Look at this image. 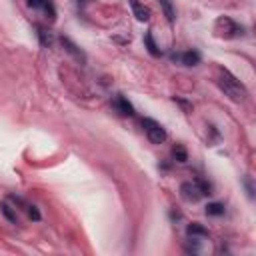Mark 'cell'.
<instances>
[{
    "label": "cell",
    "instance_id": "6da1fadb",
    "mask_svg": "<svg viewBox=\"0 0 256 256\" xmlns=\"http://www.w3.org/2000/svg\"><path fill=\"white\" fill-rule=\"evenodd\" d=\"M216 84H218V88L224 92V96H228L232 102H242L248 96L246 86L230 70H226V68H220V70H218Z\"/></svg>",
    "mask_w": 256,
    "mask_h": 256
},
{
    "label": "cell",
    "instance_id": "7a4b0ae2",
    "mask_svg": "<svg viewBox=\"0 0 256 256\" xmlns=\"http://www.w3.org/2000/svg\"><path fill=\"white\" fill-rule=\"evenodd\" d=\"M214 30L220 38H240L244 34V26L238 24L236 20H232L230 16H222L218 18L216 24H214Z\"/></svg>",
    "mask_w": 256,
    "mask_h": 256
},
{
    "label": "cell",
    "instance_id": "3957f363",
    "mask_svg": "<svg viewBox=\"0 0 256 256\" xmlns=\"http://www.w3.org/2000/svg\"><path fill=\"white\" fill-rule=\"evenodd\" d=\"M142 126H144V132H146V138L152 144H162L166 140V130H164V126L160 122L152 120V118H144Z\"/></svg>",
    "mask_w": 256,
    "mask_h": 256
},
{
    "label": "cell",
    "instance_id": "277c9868",
    "mask_svg": "<svg viewBox=\"0 0 256 256\" xmlns=\"http://www.w3.org/2000/svg\"><path fill=\"white\" fill-rule=\"evenodd\" d=\"M180 196L186 202H198L202 198V192H200V188L196 186V182L192 180V182H182L180 184Z\"/></svg>",
    "mask_w": 256,
    "mask_h": 256
},
{
    "label": "cell",
    "instance_id": "5b68a950",
    "mask_svg": "<svg viewBox=\"0 0 256 256\" xmlns=\"http://www.w3.org/2000/svg\"><path fill=\"white\" fill-rule=\"evenodd\" d=\"M28 8L32 10H44L48 14V18L50 20H54V16H56V10H54V4L50 2V0H28Z\"/></svg>",
    "mask_w": 256,
    "mask_h": 256
},
{
    "label": "cell",
    "instance_id": "8992f818",
    "mask_svg": "<svg viewBox=\"0 0 256 256\" xmlns=\"http://www.w3.org/2000/svg\"><path fill=\"white\" fill-rule=\"evenodd\" d=\"M130 6H132V12L136 16V20L140 22H148L150 20V8L144 6L142 2H138V0H130Z\"/></svg>",
    "mask_w": 256,
    "mask_h": 256
},
{
    "label": "cell",
    "instance_id": "52a82bcc",
    "mask_svg": "<svg viewBox=\"0 0 256 256\" xmlns=\"http://www.w3.org/2000/svg\"><path fill=\"white\" fill-rule=\"evenodd\" d=\"M114 108L120 112V114H124V116H134V106L130 104V102L122 94H116V98H114Z\"/></svg>",
    "mask_w": 256,
    "mask_h": 256
},
{
    "label": "cell",
    "instance_id": "ba28073f",
    "mask_svg": "<svg viewBox=\"0 0 256 256\" xmlns=\"http://www.w3.org/2000/svg\"><path fill=\"white\" fill-rule=\"evenodd\" d=\"M60 40H62V46H64V50H66L68 54H72V56H74L76 60H80V62H84V60H86V56H84V52H82V50H80V48H78V46H76V44H74L70 38L62 36Z\"/></svg>",
    "mask_w": 256,
    "mask_h": 256
},
{
    "label": "cell",
    "instance_id": "9c48e42d",
    "mask_svg": "<svg viewBox=\"0 0 256 256\" xmlns=\"http://www.w3.org/2000/svg\"><path fill=\"white\" fill-rule=\"evenodd\" d=\"M180 62L184 66H196L200 64V52L198 50H186V52L180 54Z\"/></svg>",
    "mask_w": 256,
    "mask_h": 256
},
{
    "label": "cell",
    "instance_id": "30bf717a",
    "mask_svg": "<svg viewBox=\"0 0 256 256\" xmlns=\"http://www.w3.org/2000/svg\"><path fill=\"white\" fill-rule=\"evenodd\" d=\"M158 2H160V8H162V12L166 16V20L168 22H174L176 20V8L172 4V0H158Z\"/></svg>",
    "mask_w": 256,
    "mask_h": 256
},
{
    "label": "cell",
    "instance_id": "8fae6325",
    "mask_svg": "<svg viewBox=\"0 0 256 256\" xmlns=\"http://www.w3.org/2000/svg\"><path fill=\"white\" fill-rule=\"evenodd\" d=\"M144 46H146V50L150 52V56L158 58V56L162 54V52H160V48H158V44L154 42V38H152V34H150V32L144 34Z\"/></svg>",
    "mask_w": 256,
    "mask_h": 256
},
{
    "label": "cell",
    "instance_id": "7c38bea8",
    "mask_svg": "<svg viewBox=\"0 0 256 256\" xmlns=\"http://www.w3.org/2000/svg\"><path fill=\"white\" fill-rule=\"evenodd\" d=\"M0 210H2V214H4V218L8 220V222L18 224V216H16V210L10 206L8 202H2V204H0Z\"/></svg>",
    "mask_w": 256,
    "mask_h": 256
},
{
    "label": "cell",
    "instance_id": "4fadbf2b",
    "mask_svg": "<svg viewBox=\"0 0 256 256\" xmlns=\"http://www.w3.org/2000/svg\"><path fill=\"white\" fill-rule=\"evenodd\" d=\"M206 214L208 216H222L224 214V204L222 202H210L206 206Z\"/></svg>",
    "mask_w": 256,
    "mask_h": 256
},
{
    "label": "cell",
    "instance_id": "5bb4252c",
    "mask_svg": "<svg viewBox=\"0 0 256 256\" xmlns=\"http://www.w3.org/2000/svg\"><path fill=\"white\" fill-rule=\"evenodd\" d=\"M186 232H188V236H208V230L198 222H192L188 228H186Z\"/></svg>",
    "mask_w": 256,
    "mask_h": 256
},
{
    "label": "cell",
    "instance_id": "9a60e30c",
    "mask_svg": "<svg viewBox=\"0 0 256 256\" xmlns=\"http://www.w3.org/2000/svg\"><path fill=\"white\" fill-rule=\"evenodd\" d=\"M172 156H174V160H178V162H186V160H188V152H186V148H184L182 144H176V146L172 148Z\"/></svg>",
    "mask_w": 256,
    "mask_h": 256
},
{
    "label": "cell",
    "instance_id": "2e32d148",
    "mask_svg": "<svg viewBox=\"0 0 256 256\" xmlns=\"http://www.w3.org/2000/svg\"><path fill=\"white\" fill-rule=\"evenodd\" d=\"M26 212H28V216L34 220V222H38V220L42 218V214H40V210L36 208V206H32V204H26Z\"/></svg>",
    "mask_w": 256,
    "mask_h": 256
}]
</instances>
